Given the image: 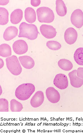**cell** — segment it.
<instances>
[{
	"label": "cell",
	"instance_id": "cell-1",
	"mask_svg": "<svg viewBox=\"0 0 83 133\" xmlns=\"http://www.w3.org/2000/svg\"><path fill=\"white\" fill-rule=\"evenodd\" d=\"M19 34L18 37L27 38L30 40L37 38L39 31L37 26L34 24H29L22 22L19 26Z\"/></svg>",
	"mask_w": 83,
	"mask_h": 133
},
{
	"label": "cell",
	"instance_id": "cell-2",
	"mask_svg": "<svg viewBox=\"0 0 83 133\" xmlns=\"http://www.w3.org/2000/svg\"><path fill=\"white\" fill-rule=\"evenodd\" d=\"M35 91V87L34 84L31 83H24L17 88L15 96L18 99L26 101L31 97Z\"/></svg>",
	"mask_w": 83,
	"mask_h": 133
},
{
	"label": "cell",
	"instance_id": "cell-3",
	"mask_svg": "<svg viewBox=\"0 0 83 133\" xmlns=\"http://www.w3.org/2000/svg\"><path fill=\"white\" fill-rule=\"evenodd\" d=\"M38 20L40 23H50L54 19V13L52 10L47 7L39 8L37 10Z\"/></svg>",
	"mask_w": 83,
	"mask_h": 133
},
{
	"label": "cell",
	"instance_id": "cell-4",
	"mask_svg": "<svg viewBox=\"0 0 83 133\" xmlns=\"http://www.w3.org/2000/svg\"><path fill=\"white\" fill-rule=\"evenodd\" d=\"M6 65L9 71L15 76H18L22 72V68L17 56L12 55L6 58Z\"/></svg>",
	"mask_w": 83,
	"mask_h": 133
},
{
	"label": "cell",
	"instance_id": "cell-5",
	"mask_svg": "<svg viewBox=\"0 0 83 133\" xmlns=\"http://www.w3.org/2000/svg\"><path fill=\"white\" fill-rule=\"evenodd\" d=\"M70 20L72 24L77 28H80L83 25V12L80 9L75 10L72 13Z\"/></svg>",
	"mask_w": 83,
	"mask_h": 133
},
{
	"label": "cell",
	"instance_id": "cell-6",
	"mask_svg": "<svg viewBox=\"0 0 83 133\" xmlns=\"http://www.w3.org/2000/svg\"><path fill=\"white\" fill-rule=\"evenodd\" d=\"M53 82L54 85L60 89H65L68 86L67 77L66 75L62 74H59L56 75Z\"/></svg>",
	"mask_w": 83,
	"mask_h": 133
},
{
	"label": "cell",
	"instance_id": "cell-7",
	"mask_svg": "<svg viewBox=\"0 0 83 133\" xmlns=\"http://www.w3.org/2000/svg\"><path fill=\"white\" fill-rule=\"evenodd\" d=\"M12 47L14 52L18 55L25 54L28 50L27 43L25 41L22 39H19L14 42Z\"/></svg>",
	"mask_w": 83,
	"mask_h": 133
},
{
	"label": "cell",
	"instance_id": "cell-8",
	"mask_svg": "<svg viewBox=\"0 0 83 133\" xmlns=\"http://www.w3.org/2000/svg\"><path fill=\"white\" fill-rule=\"evenodd\" d=\"M40 29L42 35L47 39L54 38L57 34L55 28L50 25L42 24L40 27Z\"/></svg>",
	"mask_w": 83,
	"mask_h": 133
},
{
	"label": "cell",
	"instance_id": "cell-9",
	"mask_svg": "<svg viewBox=\"0 0 83 133\" xmlns=\"http://www.w3.org/2000/svg\"><path fill=\"white\" fill-rule=\"evenodd\" d=\"M77 36L78 34L76 30L73 28H69L65 32V40L69 45L74 44L77 39Z\"/></svg>",
	"mask_w": 83,
	"mask_h": 133
},
{
	"label": "cell",
	"instance_id": "cell-10",
	"mask_svg": "<svg viewBox=\"0 0 83 133\" xmlns=\"http://www.w3.org/2000/svg\"><path fill=\"white\" fill-rule=\"evenodd\" d=\"M46 96L48 100L52 103H56L60 101V95L53 87H49L46 90Z\"/></svg>",
	"mask_w": 83,
	"mask_h": 133
},
{
	"label": "cell",
	"instance_id": "cell-11",
	"mask_svg": "<svg viewBox=\"0 0 83 133\" xmlns=\"http://www.w3.org/2000/svg\"><path fill=\"white\" fill-rule=\"evenodd\" d=\"M44 96L42 91H38L33 96L31 100V105L36 108L40 107L44 101Z\"/></svg>",
	"mask_w": 83,
	"mask_h": 133
},
{
	"label": "cell",
	"instance_id": "cell-12",
	"mask_svg": "<svg viewBox=\"0 0 83 133\" xmlns=\"http://www.w3.org/2000/svg\"><path fill=\"white\" fill-rule=\"evenodd\" d=\"M77 70H73L69 74L71 85L75 88H79L83 84V79L77 76Z\"/></svg>",
	"mask_w": 83,
	"mask_h": 133
},
{
	"label": "cell",
	"instance_id": "cell-13",
	"mask_svg": "<svg viewBox=\"0 0 83 133\" xmlns=\"http://www.w3.org/2000/svg\"><path fill=\"white\" fill-rule=\"evenodd\" d=\"M18 30L16 27L11 26L6 28L4 32L3 37L6 41H10L17 35Z\"/></svg>",
	"mask_w": 83,
	"mask_h": 133
},
{
	"label": "cell",
	"instance_id": "cell-14",
	"mask_svg": "<svg viewBox=\"0 0 83 133\" xmlns=\"http://www.w3.org/2000/svg\"><path fill=\"white\" fill-rule=\"evenodd\" d=\"M19 61L22 66L28 69H32L35 65V62L32 58L30 56H20L19 57Z\"/></svg>",
	"mask_w": 83,
	"mask_h": 133
},
{
	"label": "cell",
	"instance_id": "cell-15",
	"mask_svg": "<svg viewBox=\"0 0 83 133\" xmlns=\"http://www.w3.org/2000/svg\"><path fill=\"white\" fill-rule=\"evenodd\" d=\"M23 17V11L17 9L13 11L11 15V21L12 23L16 24L19 23Z\"/></svg>",
	"mask_w": 83,
	"mask_h": 133
},
{
	"label": "cell",
	"instance_id": "cell-16",
	"mask_svg": "<svg viewBox=\"0 0 83 133\" xmlns=\"http://www.w3.org/2000/svg\"><path fill=\"white\" fill-rule=\"evenodd\" d=\"M56 11L59 16L63 17L67 14V8L64 2L62 0L56 1Z\"/></svg>",
	"mask_w": 83,
	"mask_h": 133
},
{
	"label": "cell",
	"instance_id": "cell-17",
	"mask_svg": "<svg viewBox=\"0 0 83 133\" xmlns=\"http://www.w3.org/2000/svg\"><path fill=\"white\" fill-rule=\"evenodd\" d=\"M25 18L26 20L30 23L35 22L36 14L35 11L31 8H27L25 10Z\"/></svg>",
	"mask_w": 83,
	"mask_h": 133
},
{
	"label": "cell",
	"instance_id": "cell-18",
	"mask_svg": "<svg viewBox=\"0 0 83 133\" xmlns=\"http://www.w3.org/2000/svg\"><path fill=\"white\" fill-rule=\"evenodd\" d=\"M11 55V49L9 45L4 43L0 45V56L3 57H8Z\"/></svg>",
	"mask_w": 83,
	"mask_h": 133
},
{
	"label": "cell",
	"instance_id": "cell-19",
	"mask_svg": "<svg viewBox=\"0 0 83 133\" xmlns=\"http://www.w3.org/2000/svg\"><path fill=\"white\" fill-rule=\"evenodd\" d=\"M58 66L62 69L65 71H69L72 69L73 65L72 62L69 60L66 59H62L58 62Z\"/></svg>",
	"mask_w": 83,
	"mask_h": 133
},
{
	"label": "cell",
	"instance_id": "cell-20",
	"mask_svg": "<svg viewBox=\"0 0 83 133\" xmlns=\"http://www.w3.org/2000/svg\"><path fill=\"white\" fill-rule=\"evenodd\" d=\"M73 57L77 64L83 66V48H78L76 50Z\"/></svg>",
	"mask_w": 83,
	"mask_h": 133
},
{
	"label": "cell",
	"instance_id": "cell-21",
	"mask_svg": "<svg viewBox=\"0 0 83 133\" xmlns=\"http://www.w3.org/2000/svg\"><path fill=\"white\" fill-rule=\"evenodd\" d=\"M9 21V12L6 9L0 8V24L4 25Z\"/></svg>",
	"mask_w": 83,
	"mask_h": 133
},
{
	"label": "cell",
	"instance_id": "cell-22",
	"mask_svg": "<svg viewBox=\"0 0 83 133\" xmlns=\"http://www.w3.org/2000/svg\"><path fill=\"white\" fill-rule=\"evenodd\" d=\"M11 111L12 112H20L23 109V105L21 103L15 99L11 101Z\"/></svg>",
	"mask_w": 83,
	"mask_h": 133
},
{
	"label": "cell",
	"instance_id": "cell-23",
	"mask_svg": "<svg viewBox=\"0 0 83 133\" xmlns=\"http://www.w3.org/2000/svg\"><path fill=\"white\" fill-rule=\"evenodd\" d=\"M46 45L49 49L53 50H57L61 48V45L58 42L49 41L47 42Z\"/></svg>",
	"mask_w": 83,
	"mask_h": 133
},
{
	"label": "cell",
	"instance_id": "cell-24",
	"mask_svg": "<svg viewBox=\"0 0 83 133\" xmlns=\"http://www.w3.org/2000/svg\"><path fill=\"white\" fill-rule=\"evenodd\" d=\"M0 111L8 112L9 102L7 100L4 98L0 99Z\"/></svg>",
	"mask_w": 83,
	"mask_h": 133
},
{
	"label": "cell",
	"instance_id": "cell-25",
	"mask_svg": "<svg viewBox=\"0 0 83 133\" xmlns=\"http://www.w3.org/2000/svg\"><path fill=\"white\" fill-rule=\"evenodd\" d=\"M77 76L83 79V67H79L77 70Z\"/></svg>",
	"mask_w": 83,
	"mask_h": 133
},
{
	"label": "cell",
	"instance_id": "cell-26",
	"mask_svg": "<svg viewBox=\"0 0 83 133\" xmlns=\"http://www.w3.org/2000/svg\"><path fill=\"white\" fill-rule=\"evenodd\" d=\"M31 4L34 7H37L39 5L41 4V1L40 0H32L31 1Z\"/></svg>",
	"mask_w": 83,
	"mask_h": 133
},
{
	"label": "cell",
	"instance_id": "cell-27",
	"mask_svg": "<svg viewBox=\"0 0 83 133\" xmlns=\"http://www.w3.org/2000/svg\"><path fill=\"white\" fill-rule=\"evenodd\" d=\"M9 1L8 0H1L0 1V5H4L7 4L9 2Z\"/></svg>",
	"mask_w": 83,
	"mask_h": 133
},
{
	"label": "cell",
	"instance_id": "cell-28",
	"mask_svg": "<svg viewBox=\"0 0 83 133\" xmlns=\"http://www.w3.org/2000/svg\"><path fill=\"white\" fill-rule=\"evenodd\" d=\"M0 69H2L4 65V62L2 58H0Z\"/></svg>",
	"mask_w": 83,
	"mask_h": 133
},
{
	"label": "cell",
	"instance_id": "cell-29",
	"mask_svg": "<svg viewBox=\"0 0 83 133\" xmlns=\"http://www.w3.org/2000/svg\"><path fill=\"white\" fill-rule=\"evenodd\" d=\"M1 94L2 92V89L1 88Z\"/></svg>",
	"mask_w": 83,
	"mask_h": 133
},
{
	"label": "cell",
	"instance_id": "cell-30",
	"mask_svg": "<svg viewBox=\"0 0 83 133\" xmlns=\"http://www.w3.org/2000/svg\"></svg>",
	"mask_w": 83,
	"mask_h": 133
}]
</instances>
